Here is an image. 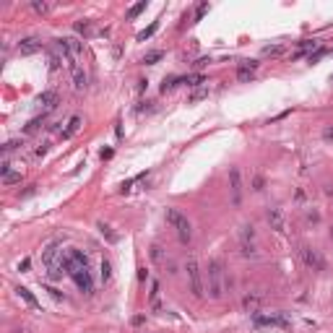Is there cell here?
Masks as SVG:
<instances>
[{"instance_id": "6da1fadb", "label": "cell", "mask_w": 333, "mask_h": 333, "mask_svg": "<svg viewBox=\"0 0 333 333\" xmlns=\"http://www.w3.org/2000/svg\"><path fill=\"white\" fill-rule=\"evenodd\" d=\"M206 286H208V294L211 299H222L226 286H229V278H226V271L222 266V260H208V268H206Z\"/></svg>"}, {"instance_id": "7a4b0ae2", "label": "cell", "mask_w": 333, "mask_h": 333, "mask_svg": "<svg viewBox=\"0 0 333 333\" xmlns=\"http://www.w3.org/2000/svg\"><path fill=\"white\" fill-rule=\"evenodd\" d=\"M42 263H44L47 276L52 278V281L63 278L65 268H63V250H60V242H50V245L42 250Z\"/></svg>"}, {"instance_id": "3957f363", "label": "cell", "mask_w": 333, "mask_h": 333, "mask_svg": "<svg viewBox=\"0 0 333 333\" xmlns=\"http://www.w3.org/2000/svg\"><path fill=\"white\" fill-rule=\"evenodd\" d=\"M166 224L175 229L177 234V240L183 242V245H190V240H193V224L187 222V216L183 214V211H177V208H166Z\"/></svg>"}, {"instance_id": "277c9868", "label": "cell", "mask_w": 333, "mask_h": 333, "mask_svg": "<svg viewBox=\"0 0 333 333\" xmlns=\"http://www.w3.org/2000/svg\"><path fill=\"white\" fill-rule=\"evenodd\" d=\"M185 274H187V284H190V294L195 299H201L203 294H206V284H203V271H201L198 260H195L193 255L185 263Z\"/></svg>"}, {"instance_id": "5b68a950", "label": "cell", "mask_w": 333, "mask_h": 333, "mask_svg": "<svg viewBox=\"0 0 333 333\" xmlns=\"http://www.w3.org/2000/svg\"><path fill=\"white\" fill-rule=\"evenodd\" d=\"M63 268H65V276H73V274H78V271L89 268L86 253H81L78 247H68V250H63Z\"/></svg>"}, {"instance_id": "8992f818", "label": "cell", "mask_w": 333, "mask_h": 333, "mask_svg": "<svg viewBox=\"0 0 333 333\" xmlns=\"http://www.w3.org/2000/svg\"><path fill=\"white\" fill-rule=\"evenodd\" d=\"M297 258L302 260V266L310 271H325V258L320 255V250L310 247V245H299L297 247Z\"/></svg>"}, {"instance_id": "52a82bcc", "label": "cell", "mask_w": 333, "mask_h": 333, "mask_svg": "<svg viewBox=\"0 0 333 333\" xmlns=\"http://www.w3.org/2000/svg\"><path fill=\"white\" fill-rule=\"evenodd\" d=\"M242 190H245L242 172H240V166H232V169H229V195H232L234 206H240V203H242Z\"/></svg>"}, {"instance_id": "ba28073f", "label": "cell", "mask_w": 333, "mask_h": 333, "mask_svg": "<svg viewBox=\"0 0 333 333\" xmlns=\"http://www.w3.org/2000/svg\"><path fill=\"white\" fill-rule=\"evenodd\" d=\"M266 222H268V226L274 232H278V234L286 232V216H284V211L278 206H268L266 208Z\"/></svg>"}, {"instance_id": "9c48e42d", "label": "cell", "mask_w": 333, "mask_h": 333, "mask_svg": "<svg viewBox=\"0 0 333 333\" xmlns=\"http://www.w3.org/2000/svg\"><path fill=\"white\" fill-rule=\"evenodd\" d=\"M253 323L258 325H271V328H289V320L284 315H260V313H253Z\"/></svg>"}, {"instance_id": "30bf717a", "label": "cell", "mask_w": 333, "mask_h": 333, "mask_svg": "<svg viewBox=\"0 0 333 333\" xmlns=\"http://www.w3.org/2000/svg\"><path fill=\"white\" fill-rule=\"evenodd\" d=\"M57 42L63 44L65 52H68L73 60H81V55H83V42L78 39V37H60Z\"/></svg>"}, {"instance_id": "8fae6325", "label": "cell", "mask_w": 333, "mask_h": 333, "mask_svg": "<svg viewBox=\"0 0 333 333\" xmlns=\"http://www.w3.org/2000/svg\"><path fill=\"white\" fill-rule=\"evenodd\" d=\"M71 278H73V284L78 286L83 294H92V292H94V278H92V271H89V268H83V271H78V274H73Z\"/></svg>"}, {"instance_id": "7c38bea8", "label": "cell", "mask_w": 333, "mask_h": 333, "mask_svg": "<svg viewBox=\"0 0 333 333\" xmlns=\"http://www.w3.org/2000/svg\"><path fill=\"white\" fill-rule=\"evenodd\" d=\"M42 50V39L39 37H24L18 42V55H37Z\"/></svg>"}, {"instance_id": "4fadbf2b", "label": "cell", "mask_w": 333, "mask_h": 333, "mask_svg": "<svg viewBox=\"0 0 333 333\" xmlns=\"http://www.w3.org/2000/svg\"><path fill=\"white\" fill-rule=\"evenodd\" d=\"M255 71H258V60H242V63L237 65V78L250 81L255 75Z\"/></svg>"}, {"instance_id": "5bb4252c", "label": "cell", "mask_w": 333, "mask_h": 333, "mask_svg": "<svg viewBox=\"0 0 333 333\" xmlns=\"http://www.w3.org/2000/svg\"><path fill=\"white\" fill-rule=\"evenodd\" d=\"M260 302H263V294L260 292H247L245 297H242V307H245L247 313H258Z\"/></svg>"}, {"instance_id": "9a60e30c", "label": "cell", "mask_w": 333, "mask_h": 333, "mask_svg": "<svg viewBox=\"0 0 333 333\" xmlns=\"http://www.w3.org/2000/svg\"><path fill=\"white\" fill-rule=\"evenodd\" d=\"M39 104H42L44 110H55L57 104H60V94L52 92V89H47V92L39 94Z\"/></svg>"}, {"instance_id": "2e32d148", "label": "cell", "mask_w": 333, "mask_h": 333, "mask_svg": "<svg viewBox=\"0 0 333 333\" xmlns=\"http://www.w3.org/2000/svg\"><path fill=\"white\" fill-rule=\"evenodd\" d=\"M73 89L75 92H86V86H89V75L83 73V68H78V71H73Z\"/></svg>"}, {"instance_id": "e0dca14e", "label": "cell", "mask_w": 333, "mask_h": 333, "mask_svg": "<svg viewBox=\"0 0 333 333\" xmlns=\"http://www.w3.org/2000/svg\"><path fill=\"white\" fill-rule=\"evenodd\" d=\"M78 130H81V117L73 115L71 120H68V128H65V130L60 133V135H63V138H73V135L78 133Z\"/></svg>"}, {"instance_id": "ac0fdd59", "label": "cell", "mask_w": 333, "mask_h": 333, "mask_svg": "<svg viewBox=\"0 0 333 333\" xmlns=\"http://www.w3.org/2000/svg\"><path fill=\"white\" fill-rule=\"evenodd\" d=\"M16 294H18V297H21V299H24V302H26V305H29V307H34V310H39V302H37V297H34V294H32V292H29V289H26V286H16Z\"/></svg>"}, {"instance_id": "d6986e66", "label": "cell", "mask_w": 333, "mask_h": 333, "mask_svg": "<svg viewBox=\"0 0 333 333\" xmlns=\"http://www.w3.org/2000/svg\"><path fill=\"white\" fill-rule=\"evenodd\" d=\"M180 83H185V75H169V78H164V83H162V94L172 92V89L180 86Z\"/></svg>"}, {"instance_id": "ffe728a7", "label": "cell", "mask_w": 333, "mask_h": 333, "mask_svg": "<svg viewBox=\"0 0 333 333\" xmlns=\"http://www.w3.org/2000/svg\"><path fill=\"white\" fill-rule=\"evenodd\" d=\"M75 34H81L83 39H89V37L94 34V29H92V21H75Z\"/></svg>"}, {"instance_id": "44dd1931", "label": "cell", "mask_w": 333, "mask_h": 333, "mask_svg": "<svg viewBox=\"0 0 333 333\" xmlns=\"http://www.w3.org/2000/svg\"><path fill=\"white\" fill-rule=\"evenodd\" d=\"M162 57H164V52H162V50H151V52H146V55L141 57V63H146V65H156Z\"/></svg>"}, {"instance_id": "7402d4cb", "label": "cell", "mask_w": 333, "mask_h": 333, "mask_svg": "<svg viewBox=\"0 0 333 333\" xmlns=\"http://www.w3.org/2000/svg\"><path fill=\"white\" fill-rule=\"evenodd\" d=\"M240 250L245 258H255L258 255V247H255V242H240Z\"/></svg>"}, {"instance_id": "603a6c76", "label": "cell", "mask_w": 333, "mask_h": 333, "mask_svg": "<svg viewBox=\"0 0 333 333\" xmlns=\"http://www.w3.org/2000/svg\"><path fill=\"white\" fill-rule=\"evenodd\" d=\"M42 123H44V117H34V120H29L26 123V128H24V133L26 135H32V133H37L42 128Z\"/></svg>"}, {"instance_id": "cb8c5ba5", "label": "cell", "mask_w": 333, "mask_h": 333, "mask_svg": "<svg viewBox=\"0 0 333 333\" xmlns=\"http://www.w3.org/2000/svg\"><path fill=\"white\" fill-rule=\"evenodd\" d=\"M21 183V172H8V175H3V185L5 187H11V185H18Z\"/></svg>"}, {"instance_id": "d4e9b609", "label": "cell", "mask_w": 333, "mask_h": 333, "mask_svg": "<svg viewBox=\"0 0 333 333\" xmlns=\"http://www.w3.org/2000/svg\"><path fill=\"white\" fill-rule=\"evenodd\" d=\"M185 83H187V86H203V83H206V75H203V73L185 75Z\"/></svg>"}, {"instance_id": "484cf974", "label": "cell", "mask_w": 333, "mask_h": 333, "mask_svg": "<svg viewBox=\"0 0 333 333\" xmlns=\"http://www.w3.org/2000/svg\"><path fill=\"white\" fill-rule=\"evenodd\" d=\"M206 96H208V86H201V89H195V92L190 94V99H187V102H190V104H195V102L206 99Z\"/></svg>"}, {"instance_id": "4316f807", "label": "cell", "mask_w": 333, "mask_h": 333, "mask_svg": "<svg viewBox=\"0 0 333 333\" xmlns=\"http://www.w3.org/2000/svg\"><path fill=\"white\" fill-rule=\"evenodd\" d=\"M151 260H154V263H166V258H164V250L159 247V245H151Z\"/></svg>"}, {"instance_id": "83f0119b", "label": "cell", "mask_w": 333, "mask_h": 333, "mask_svg": "<svg viewBox=\"0 0 333 333\" xmlns=\"http://www.w3.org/2000/svg\"><path fill=\"white\" fill-rule=\"evenodd\" d=\"M32 11L44 16V13H50V3H42V0H32Z\"/></svg>"}, {"instance_id": "f1b7e54d", "label": "cell", "mask_w": 333, "mask_h": 333, "mask_svg": "<svg viewBox=\"0 0 333 333\" xmlns=\"http://www.w3.org/2000/svg\"><path fill=\"white\" fill-rule=\"evenodd\" d=\"M305 222L307 224H317V222H320V211H317V208H307L305 211Z\"/></svg>"}, {"instance_id": "f546056e", "label": "cell", "mask_w": 333, "mask_h": 333, "mask_svg": "<svg viewBox=\"0 0 333 333\" xmlns=\"http://www.w3.org/2000/svg\"><path fill=\"white\" fill-rule=\"evenodd\" d=\"M263 55H268V57H281V55H284V47H281V44H274V47H266V50H263Z\"/></svg>"}, {"instance_id": "4dcf8cb0", "label": "cell", "mask_w": 333, "mask_h": 333, "mask_svg": "<svg viewBox=\"0 0 333 333\" xmlns=\"http://www.w3.org/2000/svg\"><path fill=\"white\" fill-rule=\"evenodd\" d=\"M250 187H253L255 193H260L263 187H266V177H263V175H255V177H253V183H250Z\"/></svg>"}, {"instance_id": "1f68e13d", "label": "cell", "mask_w": 333, "mask_h": 333, "mask_svg": "<svg viewBox=\"0 0 333 333\" xmlns=\"http://www.w3.org/2000/svg\"><path fill=\"white\" fill-rule=\"evenodd\" d=\"M112 278V266H110V260H102V281L107 284Z\"/></svg>"}, {"instance_id": "d6a6232c", "label": "cell", "mask_w": 333, "mask_h": 333, "mask_svg": "<svg viewBox=\"0 0 333 333\" xmlns=\"http://www.w3.org/2000/svg\"><path fill=\"white\" fill-rule=\"evenodd\" d=\"M156 29H159V24H156V21H154V24H151L148 29H143V32L138 34V39H141V42H146V39H148V37H151V34H154V32H156Z\"/></svg>"}, {"instance_id": "836d02e7", "label": "cell", "mask_w": 333, "mask_h": 333, "mask_svg": "<svg viewBox=\"0 0 333 333\" xmlns=\"http://www.w3.org/2000/svg\"><path fill=\"white\" fill-rule=\"evenodd\" d=\"M143 11H146V0H143V3H138V5H133V8L128 11V18H135V16H138V13H143Z\"/></svg>"}, {"instance_id": "e575fe53", "label": "cell", "mask_w": 333, "mask_h": 333, "mask_svg": "<svg viewBox=\"0 0 333 333\" xmlns=\"http://www.w3.org/2000/svg\"><path fill=\"white\" fill-rule=\"evenodd\" d=\"M18 146H21V141H8V143H5V146H3V156H8L11 151H16Z\"/></svg>"}, {"instance_id": "d590c367", "label": "cell", "mask_w": 333, "mask_h": 333, "mask_svg": "<svg viewBox=\"0 0 333 333\" xmlns=\"http://www.w3.org/2000/svg\"><path fill=\"white\" fill-rule=\"evenodd\" d=\"M323 55H325V47H317L313 55H307V63H317V60H320Z\"/></svg>"}, {"instance_id": "8d00e7d4", "label": "cell", "mask_w": 333, "mask_h": 333, "mask_svg": "<svg viewBox=\"0 0 333 333\" xmlns=\"http://www.w3.org/2000/svg\"><path fill=\"white\" fill-rule=\"evenodd\" d=\"M206 11H208V3H201L198 8H195V16H193V21H201V18H203V13H206Z\"/></svg>"}, {"instance_id": "74e56055", "label": "cell", "mask_w": 333, "mask_h": 333, "mask_svg": "<svg viewBox=\"0 0 333 333\" xmlns=\"http://www.w3.org/2000/svg\"><path fill=\"white\" fill-rule=\"evenodd\" d=\"M99 232H102V234H107V240H110V242H115V240H117L115 234L110 232V226H104V224H99Z\"/></svg>"}, {"instance_id": "f35d334b", "label": "cell", "mask_w": 333, "mask_h": 333, "mask_svg": "<svg viewBox=\"0 0 333 333\" xmlns=\"http://www.w3.org/2000/svg\"><path fill=\"white\" fill-rule=\"evenodd\" d=\"M44 154H47V143H42V146L34 151V156H44Z\"/></svg>"}, {"instance_id": "ab89813d", "label": "cell", "mask_w": 333, "mask_h": 333, "mask_svg": "<svg viewBox=\"0 0 333 333\" xmlns=\"http://www.w3.org/2000/svg\"><path fill=\"white\" fill-rule=\"evenodd\" d=\"M146 86H148V81L141 78V81H138V92H146Z\"/></svg>"}, {"instance_id": "60d3db41", "label": "cell", "mask_w": 333, "mask_h": 333, "mask_svg": "<svg viewBox=\"0 0 333 333\" xmlns=\"http://www.w3.org/2000/svg\"><path fill=\"white\" fill-rule=\"evenodd\" d=\"M323 138H328V141L333 138V128H325V130H323Z\"/></svg>"}, {"instance_id": "b9f144b4", "label": "cell", "mask_w": 333, "mask_h": 333, "mask_svg": "<svg viewBox=\"0 0 333 333\" xmlns=\"http://www.w3.org/2000/svg\"><path fill=\"white\" fill-rule=\"evenodd\" d=\"M325 195H328V198H333V185H325V190H323Z\"/></svg>"}, {"instance_id": "7bdbcfd3", "label": "cell", "mask_w": 333, "mask_h": 333, "mask_svg": "<svg viewBox=\"0 0 333 333\" xmlns=\"http://www.w3.org/2000/svg\"><path fill=\"white\" fill-rule=\"evenodd\" d=\"M328 237H331V242H333V224L328 226Z\"/></svg>"}]
</instances>
